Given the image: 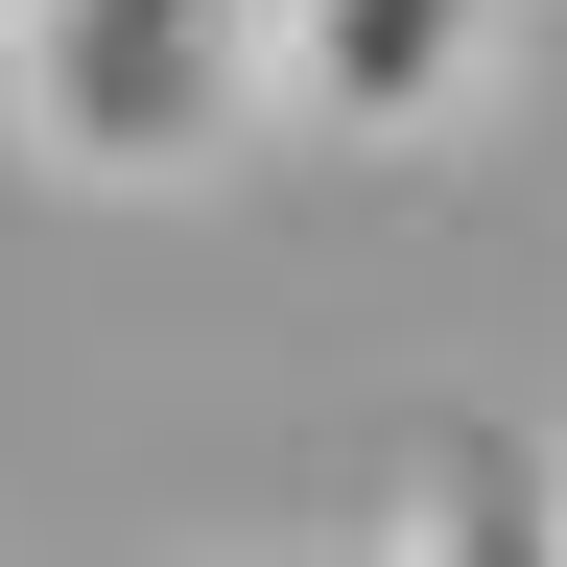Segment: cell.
Segmentation results:
<instances>
[{"label": "cell", "mask_w": 567, "mask_h": 567, "mask_svg": "<svg viewBox=\"0 0 567 567\" xmlns=\"http://www.w3.org/2000/svg\"><path fill=\"white\" fill-rule=\"evenodd\" d=\"M402 567H567V450L425 425V450H402Z\"/></svg>", "instance_id": "cell-3"}, {"label": "cell", "mask_w": 567, "mask_h": 567, "mask_svg": "<svg viewBox=\"0 0 567 567\" xmlns=\"http://www.w3.org/2000/svg\"><path fill=\"white\" fill-rule=\"evenodd\" d=\"M0 95H24V142L71 189H189L260 118V0H24Z\"/></svg>", "instance_id": "cell-1"}, {"label": "cell", "mask_w": 567, "mask_h": 567, "mask_svg": "<svg viewBox=\"0 0 567 567\" xmlns=\"http://www.w3.org/2000/svg\"><path fill=\"white\" fill-rule=\"evenodd\" d=\"M0 24H24V0H0Z\"/></svg>", "instance_id": "cell-4"}, {"label": "cell", "mask_w": 567, "mask_h": 567, "mask_svg": "<svg viewBox=\"0 0 567 567\" xmlns=\"http://www.w3.org/2000/svg\"><path fill=\"white\" fill-rule=\"evenodd\" d=\"M496 71H520V0H260V118L354 142V166L450 142Z\"/></svg>", "instance_id": "cell-2"}]
</instances>
